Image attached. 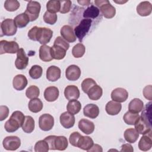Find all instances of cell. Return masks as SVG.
I'll use <instances>...</instances> for the list:
<instances>
[{
  "mask_svg": "<svg viewBox=\"0 0 152 152\" xmlns=\"http://www.w3.org/2000/svg\"><path fill=\"white\" fill-rule=\"evenodd\" d=\"M20 49L18 44L15 41H0V54L16 53Z\"/></svg>",
  "mask_w": 152,
  "mask_h": 152,
  "instance_id": "8",
  "label": "cell"
},
{
  "mask_svg": "<svg viewBox=\"0 0 152 152\" xmlns=\"http://www.w3.org/2000/svg\"><path fill=\"white\" fill-rule=\"evenodd\" d=\"M43 103L39 98L32 99L30 100L28 107L30 111L33 113H38L43 109Z\"/></svg>",
  "mask_w": 152,
  "mask_h": 152,
  "instance_id": "31",
  "label": "cell"
},
{
  "mask_svg": "<svg viewBox=\"0 0 152 152\" xmlns=\"http://www.w3.org/2000/svg\"><path fill=\"white\" fill-rule=\"evenodd\" d=\"M92 23L91 19L84 18L80 21L79 24L74 28V33L80 42L89 31Z\"/></svg>",
  "mask_w": 152,
  "mask_h": 152,
  "instance_id": "5",
  "label": "cell"
},
{
  "mask_svg": "<svg viewBox=\"0 0 152 152\" xmlns=\"http://www.w3.org/2000/svg\"><path fill=\"white\" fill-rule=\"evenodd\" d=\"M1 33L3 35L11 36L14 35L17 31V27L15 24L14 20L7 18L4 20L1 24ZM2 34L1 36H2Z\"/></svg>",
  "mask_w": 152,
  "mask_h": 152,
  "instance_id": "7",
  "label": "cell"
},
{
  "mask_svg": "<svg viewBox=\"0 0 152 152\" xmlns=\"http://www.w3.org/2000/svg\"><path fill=\"white\" fill-rule=\"evenodd\" d=\"M19 7L20 2L17 0H7L4 2V8L8 11H15Z\"/></svg>",
  "mask_w": 152,
  "mask_h": 152,
  "instance_id": "42",
  "label": "cell"
},
{
  "mask_svg": "<svg viewBox=\"0 0 152 152\" xmlns=\"http://www.w3.org/2000/svg\"><path fill=\"white\" fill-rule=\"evenodd\" d=\"M140 118L138 113H132L129 111L126 112L123 117L124 121L127 125H134Z\"/></svg>",
  "mask_w": 152,
  "mask_h": 152,
  "instance_id": "37",
  "label": "cell"
},
{
  "mask_svg": "<svg viewBox=\"0 0 152 152\" xmlns=\"http://www.w3.org/2000/svg\"><path fill=\"white\" fill-rule=\"evenodd\" d=\"M83 135H81L78 132H73L71 134L69 138L70 144L74 147H78L79 141Z\"/></svg>",
  "mask_w": 152,
  "mask_h": 152,
  "instance_id": "46",
  "label": "cell"
},
{
  "mask_svg": "<svg viewBox=\"0 0 152 152\" xmlns=\"http://www.w3.org/2000/svg\"><path fill=\"white\" fill-rule=\"evenodd\" d=\"M102 151H103V149L102 147L99 144H93L92 147L87 151H101L102 152Z\"/></svg>",
  "mask_w": 152,
  "mask_h": 152,
  "instance_id": "53",
  "label": "cell"
},
{
  "mask_svg": "<svg viewBox=\"0 0 152 152\" xmlns=\"http://www.w3.org/2000/svg\"><path fill=\"white\" fill-rule=\"evenodd\" d=\"M59 121L61 125L66 128L69 129L72 128L75 124V117L74 115L68 112L62 113L59 117Z\"/></svg>",
  "mask_w": 152,
  "mask_h": 152,
  "instance_id": "14",
  "label": "cell"
},
{
  "mask_svg": "<svg viewBox=\"0 0 152 152\" xmlns=\"http://www.w3.org/2000/svg\"><path fill=\"white\" fill-rule=\"evenodd\" d=\"M34 120L31 116H26L24 122L21 126L22 129L26 133H31L34 129Z\"/></svg>",
  "mask_w": 152,
  "mask_h": 152,
  "instance_id": "33",
  "label": "cell"
},
{
  "mask_svg": "<svg viewBox=\"0 0 152 152\" xmlns=\"http://www.w3.org/2000/svg\"><path fill=\"white\" fill-rule=\"evenodd\" d=\"M81 75V69L76 65H71L65 70V77L69 81H76Z\"/></svg>",
  "mask_w": 152,
  "mask_h": 152,
  "instance_id": "15",
  "label": "cell"
},
{
  "mask_svg": "<svg viewBox=\"0 0 152 152\" xmlns=\"http://www.w3.org/2000/svg\"><path fill=\"white\" fill-rule=\"evenodd\" d=\"M56 137V135H49L44 139L47 142L49 147V150H56L55 147V140Z\"/></svg>",
  "mask_w": 152,
  "mask_h": 152,
  "instance_id": "50",
  "label": "cell"
},
{
  "mask_svg": "<svg viewBox=\"0 0 152 152\" xmlns=\"http://www.w3.org/2000/svg\"><path fill=\"white\" fill-rule=\"evenodd\" d=\"M2 145L7 150L15 151L20 147L21 140L17 136H8L3 140Z\"/></svg>",
  "mask_w": 152,
  "mask_h": 152,
  "instance_id": "9",
  "label": "cell"
},
{
  "mask_svg": "<svg viewBox=\"0 0 152 152\" xmlns=\"http://www.w3.org/2000/svg\"><path fill=\"white\" fill-rule=\"evenodd\" d=\"M60 4H61V8H60V13L61 14H65L68 13L72 5V2L69 0H66V1H60Z\"/></svg>",
  "mask_w": 152,
  "mask_h": 152,
  "instance_id": "47",
  "label": "cell"
},
{
  "mask_svg": "<svg viewBox=\"0 0 152 152\" xmlns=\"http://www.w3.org/2000/svg\"><path fill=\"white\" fill-rule=\"evenodd\" d=\"M27 83L28 81L27 78L23 74H18L15 75L12 81L13 87L18 91L24 90L26 87Z\"/></svg>",
  "mask_w": 152,
  "mask_h": 152,
  "instance_id": "20",
  "label": "cell"
},
{
  "mask_svg": "<svg viewBox=\"0 0 152 152\" xmlns=\"http://www.w3.org/2000/svg\"><path fill=\"white\" fill-rule=\"evenodd\" d=\"M84 115L90 119L96 118L99 114V108L95 104H88L83 109Z\"/></svg>",
  "mask_w": 152,
  "mask_h": 152,
  "instance_id": "21",
  "label": "cell"
},
{
  "mask_svg": "<svg viewBox=\"0 0 152 152\" xmlns=\"http://www.w3.org/2000/svg\"><path fill=\"white\" fill-rule=\"evenodd\" d=\"M134 148L132 146L129 144H124L121 146V151H133Z\"/></svg>",
  "mask_w": 152,
  "mask_h": 152,
  "instance_id": "52",
  "label": "cell"
},
{
  "mask_svg": "<svg viewBox=\"0 0 152 152\" xmlns=\"http://www.w3.org/2000/svg\"><path fill=\"white\" fill-rule=\"evenodd\" d=\"M40 94V90L36 86H30L26 91V96L30 99L37 98Z\"/></svg>",
  "mask_w": 152,
  "mask_h": 152,
  "instance_id": "40",
  "label": "cell"
},
{
  "mask_svg": "<svg viewBox=\"0 0 152 152\" xmlns=\"http://www.w3.org/2000/svg\"><path fill=\"white\" fill-rule=\"evenodd\" d=\"M78 126V128L87 135L92 134L95 128L94 123L87 119H81L80 120Z\"/></svg>",
  "mask_w": 152,
  "mask_h": 152,
  "instance_id": "18",
  "label": "cell"
},
{
  "mask_svg": "<svg viewBox=\"0 0 152 152\" xmlns=\"http://www.w3.org/2000/svg\"><path fill=\"white\" fill-rule=\"evenodd\" d=\"M68 145V140L65 136H56L55 140V147L57 150L64 151Z\"/></svg>",
  "mask_w": 152,
  "mask_h": 152,
  "instance_id": "36",
  "label": "cell"
},
{
  "mask_svg": "<svg viewBox=\"0 0 152 152\" xmlns=\"http://www.w3.org/2000/svg\"><path fill=\"white\" fill-rule=\"evenodd\" d=\"M86 48L83 44L79 43L76 44L72 49V54L74 58H81L85 53Z\"/></svg>",
  "mask_w": 152,
  "mask_h": 152,
  "instance_id": "38",
  "label": "cell"
},
{
  "mask_svg": "<svg viewBox=\"0 0 152 152\" xmlns=\"http://www.w3.org/2000/svg\"><path fill=\"white\" fill-rule=\"evenodd\" d=\"M97 84L96 82L91 78H87L84 79L81 83V88L84 93H87L88 90L94 85Z\"/></svg>",
  "mask_w": 152,
  "mask_h": 152,
  "instance_id": "44",
  "label": "cell"
},
{
  "mask_svg": "<svg viewBox=\"0 0 152 152\" xmlns=\"http://www.w3.org/2000/svg\"><path fill=\"white\" fill-rule=\"evenodd\" d=\"M54 122L55 121L53 117L48 113L42 115L39 119V128L44 131L51 130L53 127Z\"/></svg>",
  "mask_w": 152,
  "mask_h": 152,
  "instance_id": "10",
  "label": "cell"
},
{
  "mask_svg": "<svg viewBox=\"0 0 152 152\" xmlns=\"http://www.w3.org/2000/svg\"><path fill=\"white\" fill-rule=\"evenodd\" d=\"M152 147V137L151 131L147 134H144L140 138L138 142V148L140 150L147 151L151 149Z\"/></svg>",
  "mask_w": 152,
  "mask_h": 152,
  "instance_id": "16",
  "label": "cell"
},
{
  "mask_svg": "<svg viewBox=\"0 0 152 152\" xmlns=\"http://www.w3.org/2000/svg\"><path fill=\"white\" fill-rule=\"evenodd\" d=\"M53 45H59V46L63 47L66 50H68L69 48V44L65 40H64L63 38H62V37H61V36H58L55 39Z\"/></svg>",
  "mask_w": 152,
  "mask_h": 152,
  "instance_id": "48",
  "label": "cell"
},
{
  "mask_svg": "<svg viewBox=\"0 0 152 152\" xmlns=\"http://www.w3.org/2000/svg\"><path fill=\"white\" fill-rule=\"evenodd\" d=\"M15 25L18 28L25 27L30 21L28 16L25 13H21L17 15L14 20Z\"/></svg>",
  "mask_w": 152,
  "mask_h": 152,
  "instance_id": "30",
  "label": "cell"
},
{
  "mask_svg": "<svg viewBox=\"0 0 152 152\" xmlns=\"http://www.w3.org/2000/svg\"><path fill=\"white\" fill-rule=\"evenodd\" d=\"M43 73V69L40 65H34L29 70V75L33 79L36 80L41 77Z\"/></svg>",
  "mask_w": 152,
  "mask_h": 152,
  "instance_id": "41",
  "label": "cell"
},
{
  "mask_svg": "<svg viewBox=\"0 0 152 152\" xmlns=\"http://www.w3.org/2000/svg\"><path fill=\"white\" fill-rule=\"evenodd\" d=\"M124 138L129 143H134L139 137V133L135 128L126 129L124 132Z\"/></svg>",
  "mask_w": 152,
  "mask_h": 152,
  "instance_id": "29",
  "label": "cell"
},
{
  "mask_svg": "<svg viewBox=\"0 0 152 152\" xmlns=\"http://www.w3.org/2000/svg\"><path fill=\"white\" fill-rule=\"evenodd\" d=\"M152 11V5L149 1L141 2L137 7V12L142 17L148 16Z\"/></svg>",
  "mask_w": 152,
  "mask_h": 152,
  "instance_id": "22",
  "label": "cell"
},
{
  "mask_svg": "<svg viewBox=\"0 0 152 152\" xmlns=\"http://www.w3.org/2000/svg\"><path fill=\"white\" fill-rule=\"evenodd\" d=\"M41 9L40 4L37 1H28L25 13L28 16L30 21H35L39 17Z\"/></svg>",
  "mask_w": 152,
  "mask_h": 152,
  "instance_id": "6",
  "label": "cell"
},
{
  "mask_svg": "<svg viewBox=\"0 0 152 152\" xmlns=\"http://www.w3.org/2000/svg\"><path fill=\"white\" fill-rule=\"evenodd\" d=\"M25 116L21 111H14L10 119L5 123V129L8 132L16 131L20 127L22 126L25 120Z\"/></svg>",
  "mask_w": 152,
  "mask_h": 152,
  "instance_id": "3",
  "label": "cell"
},
{
  "mask_svg": "<svg viewBox=\"0 0 152 152\" xmlns=\"http://www.w3.org/2000/svg\"><path fill=\"white\" fill-rule=\"evenodd\" d=\"M144 108L143 102L138 98L133 99L129 103L128 109L129 111L132 113H138L142 111Z\"/></svg>",
  "mask_w": 152,
  "mask_h": 152,
  "instance_id": "27",
  "label": "cell"
},
{
  "mask_svg": "<svg viewBox=\"0 0 152 152\" xmlns=\"http://www.w3.org/2000/svg\"><path fill=\"white\" fill-rule=\"evenodd\" d=\"M93 144L94 142L91 138L88 136H82L77 147L82 150L88 151L92 147Z\"/></svg>",
  "mask_w": 152,
  "mask_h": 152,
  "instance_id": "34",
  "label": "cell"
},
{
  "mask_svg": "<svg viewBox=\"0 0 152 152\" xmlns=\"http://www.w3.org/2000/svg\"><path fill=\"white\" fill-rule=\"evenodd\" d=\"M87 94L90 100H97L102 97L103 94V90L100 86L96 84L88 90Z\"/></svg>",
  "mask_w": 152,
  "mask_h": 152,
  "instance_id": "28",
  "label": "cell"
},
{
  "mask_svg": "<svg viewBox=\"0 0 152 152\" xmlns=\"http://www.w3.org/2000/svg\"><path fill=\"white\" fill-rule=\"evenodd\" d=\"M53 36V31L47 27L34 26L28 32V37L30 40L38 41L41 45L48 43Z\"/></svg>",
  "mask_w": 152,
  "mask_h": 152,
  "instance_id": "2",
  "label": "cell"
},
{
  "mask_svg": "<svg viewBox=\"0 0 152 152\" xmlns=\"http://www.w3.org/2000/svg\"><path fill=\"white\" fill-rule=\"evenodd\" d=\"M51 47L43 45L39 48V58L43 62H49L53 59L50 52Z\"/></svg>",
  "mask_w": 152,
  "mask_h": 152,
  "instance_id": "26",
  "label": "cell"
},
{
  "mask_svg": "<svg viewBox=\"0 0 152 152\" xmlns=\"http://www.w3.org/2000/svg\"><path fill=\"white\" fill-rule=\"evenodd\" d=\"M81 109V103L77 100H69L66 105V109L68 112L72 115H76Z\"/></svg>",
  "mask_w": 152,
  "mask_h": 152,
  "instance_id": "35",
  "label": "cell"
},
{
  "mask_svg": "<svg viewBox=\"0 0 152 152\" xmlns=\"http://www.w3.org/2000/svg\"><path fill=\"white\" fill-rule=\"evenodd\" d=\"M80 90L76 86H67L64 90V96L65 98L69 100H77L80 97Z\"/></svg>",
  "mask_w": 152,
  "mask_h": 152,
  "instance_id": "17",
  "label": "cell"
},
{
  "mask_svg": "<svg viewBox=\"0 0 152 152\" xmlns=\"http://www.w3.org/2000/svg\"><path fill=\"white\" fill-rule=\"evenodd\" d=\"M57 20L58 16L56 13H52L46 11L43 15V20L47 24L53 25L55 24Z\"/></svg>",
  "mask_w": 152,
  "mask_h": 152,
  "instance_id": "43",
  "label": "cell"
},
{
  "mask_svg": "<svg viewBox=\"0 0 152 152\" xmlns=\"http://www.w3.org/2000/svg\"><path fill=\"white\" fill-rule=\"evenodd\" d=\"M9 115V109L7 106L1 105L0 106V121L5 119Z\"/></svg>",
  "mask_w": 152,
  "mask_h": 152,
  "instance_id": "49",
  "label": "cell"
},
{
  "mask_svg": "<svg viewBox=\"0 0 152 152\" xmlns=\"http://www.w3.org/2000/svg\"><path fill=\"white\" fill-rule=\"evenodd\" d=\"M128 97L127 90L122 87H118L114 89L111 93V98L113 101L122 103L125 102Z\"/></svg>",
  "mask_w": 152,
  "mask_h": 152,
  "instance_id": "12",
  "label": "cell"
},
{
  "mask_svg": "<svg viewBox=\"0 0 152 152\" xmlns=\"http://www.w3.org/2000/svg\"><path fill=\"white\" fill-rule=\"evenodd\" d=\"M151 86L148 85L145 86L143 89V95L144 97L149 100H151L152 96H151Z\"/></svg>",
  "mask_w": 152,
  "mask_h": 152,
  "instance_id": "51",
  "label": "cell"
},
{
  "mask_svg": "<svg viewBox=\"0 0 152 152\" xmlns=\"http://www.w3.org/2000/svg\"><path fill=\"white\" fill-rule=\"evenodd\" d=\"M51 55L53 59L61 60L64 58L66 55V50L62 46L57 45H53L50 49Z\"/></svg>",
  "mask_w": 152,
  "mask_h": 152,
  "instance_id": "25",
  "label": "cell"
},
{
  "mask_svg": "<svg viewBox=\"0 0 152 152\" xmlns=\"http://www.w3.org/2000/svg\"><path fill=\"white\" fill-rule=\"evenodd\" d=\"M77 2L81 5H88L90 3V1H78Z\"/></svg>",
  "mask_w": 152,
  "mask_h": 152,
  "instance_id": "54",
  "label": "cell"
},
{
  "mask_svg": "<svg viewBox=\"0 0 152 152\" xmlns=\"http://www.w3.org/2000/svg\"><path fill=\"white\" fill-rule=\"evenodd\" d=\"M95 5L100 8L103 16L106 18H112L116 14V9L107 0H96Z\"/></svg>",
  "mask_w": 152,
  "mask_h": 152,
  "instance_id": "4",
  "label": "cell"
},
{
  "mask_svg": "<svg viewBox=\"0 0 152 152\" xmlns=\"http://www.w3.org/2000/svg\"><path fill=\"white\" fill-rule=\"evenodd\" d=\"M151 102L147 103L144 109L140 116L139 119L134 124L135 129L139 134H145L151 131Z\"/></svg>",
  "mask_w": 152,
  "mask_h": 152,
  "instance_id": "1",
  "label": "cell"
},
{
  "mask_svg": "<svg viewBox=\"0 0 152 152\" xmlns=\"http://www.w3.org/2000/svg\"><path fill=\"white\" fill-rule=\"evenodd\" d=\"M59 95L58 88L55 86L47 87L44 91V97L45 100L49 102H52L57 100Z\"/></svg>",
  "mask_w": 152,
  "mask_h": 152,
  "instance_id": "19",
  "label": "cell"
},
{
  "mask_svg": "<svg viewBox=\"0 0 152 152\" xmlns=\"http://www.w3.org/2000/svg\"><path fill=\"white\" fill-rule=\"evenodd\" d=\"M60 33L62 37L66 42L72 43L77 39L73 28L69 25H64L62 26L61 28Z\"/></svg>",
  "mask_w": 152,
  "mask_h": 152,
  "instance_id": "13",
  "label": "cell"
},
{
  "mask_svg": "<svg viewBox=\"0 0 152 152\" xmlns=\"http://www.w3.org/2000/svg\"><path fill=\"white\" fill-rule=\"evenodd\" d=\"M28 64V57L27 56L24 50L20 48L17 53V58L15 61V65L17 69L22 70L25 69Z\"/></svg>",
  "mask_w": 152,
  "mask_h": 152,
  "instance_id": "11",
  "label": "cell"
},
{
  "mask_svg": "<svg viewBox=\"0 0 152 152\" xmlns=\"http://www.w3.org/2000/svg\"><path fill=\"white\" fill-rule=\"evenodd\" d=\"M122 109V104L117 102L111 100L108 102L105 107L106 112L110 115H118Z\"/></svg>",
  "mask_w": 152,
  "mask_h": 152,
  "instance_id": "24",
  "label": "cell"
},
{
  "mask_svg": "<svg viewBox=\"0 0 152 152\" xmlns=\"http://www.w3.org/2000/svg\"><path fill=\"white\" fill-rule=\"evenodd\" d=\"M100 13V10L96 6L91 5L87 7L83 12V17L85 18H96Z\"/></svg>",
  "mask_w": 152,
  "mask_h": 152,
  "instance_id": "32",
  "label": "cell"
},
{
  "mask_svg": "<svg viewBox=\"0 0 152 152\" xmlns=\"http://www.w3.org/2000/svg\"><path fill=\"white\" fill-rule=\"evenodd\" d=\"M47 11L52 12L56 13L59 12L61 8L60 1L57 0H50L46 4Z\"/></svg>",
  "mask_w": 152,
  "mask_h": 152,
  "instance_id": "39",
  "label": "cell"
},
{
  "mask_svg": "<svg viewBox=\"0 0 152 152\" xmlns=\"http://www.w3.org/2000/svg\"><path fill=\"white\" fill-rule=\"evenodd\" d=\"M49 150V145L45 140H39L35 144L34 151L36 152H48Z\"/></svg>",
  "mask_w": 152,
  "mask_h": 152,
  "instance_id": "45",
  "label": "cell"
},
{
  "mask_svg": "<svg viewBox=\"0 0 152 152\" xmlns=\"http://www.w3.org/2000/svg\"><path fill=\"white\" fill-rule=\"evenodd\" d=\"M61 69L55 65L49 66L46 70V78L52 82L58 80L61 77Z\"/></svg>",
  "mask_w": 152,
  "mask_h": 152,
  "instance_id": "23",
  "label": "cell"
}]
</instances>
